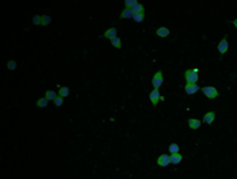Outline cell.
I'll return each mask as SVG.
<instances>
[{"instance_id": "obj_1", "label": "cell", "mask_w": 237, "mask_h": 179, "mask_svg": "<svg viewBox=\"0 0 237 179\" xmlns=\"http://www.w3.org/2000/svg\"><path fill=\"white\" fill-rule=\"evenodd\" d=\"M184 77L188 84H197L198 81V69H187L184 72Z\"/></svg>"}, {"instance_id": "obj_2", "label": "cell", "mask_w": 237, "mask_h": 179, "mask_svg": "<svg viewBox=\"0 0 237 179\" xmlns=\"http://www.w3.org/2000/svg\"><path fill=\"white\" fill-rule=\"evenodd\" d=\"M163 81H164V79H163V72H161V71L156 72L155 76H153V79H152L153 87H155L156 90H159V88L161 87V84H163Z\"/></svg>"}, {"instance_id": "obj_3", "label": "cell", "mask_w": 237, "mask_h": 179, "mask_svg": "<svg viewBox=\"0 0 237 179\" xmlns=\"http://www.w3.org/2000/svg\"><path fill=\"white\" fill-rule=\"evenodd\" d=\"M202 92H203L205 96H207L209 99H214V98H217V96L219 95V92L217 91L214 87H203L202 88Z\"/></svg>"}, {"instance_id": "obj_4", "label": "cell", "mask_w": 237, "mask_h": 179, "mask_svg": "<svg viewBox=\"0 0 237 179\" xmlns=\"http://www.w3.org/2000/svg\"><path fill=\"white\" fill-rule=\"evenodd\" d=\"M170 163H171V159L168 155H160L157 158V164L161 165V167H167Z\"/></svg>"}, {"instance_id": "obj_5", "label": "cell", "mask_w": 237, "mask_h": 179, "mask_svg": "<svg viewBox=\"0 0 237 179\" xmlns=\"http://www.w3.org/2000/svg\"><path fill=\"white\" fill-rule=\"evenodd\" d=\"M149 98H150V102H152L153 106H157V103H159V101H160V91L155 88V90L150 92Z\"/></svg>"}, {"instance_id": "obj_6", "label": "cell", "mask_w": 237, "mask_h": 179, "mask_svg": "<svg viewBox=\"0 0 237 179\" xmlns=\"http://www.w3.org/2000/svg\"><path fill=\"white\" fill-rule=\"evenodd\" d=\"M184 91H186V94L192 95V94H195V92L199 91V86L198 84H188V83H186Z\"/></svg>"}, {"instance_id": "obj_7", "label": "cell", "mask_w": 237, "mask_h": 179, "mask_svg": "<svg viewBox=\"0 0 237 179\" xmlns=\"http://www.w3.org/2000/svg\"><path fill=\"white\" fill-rule=\"evenodd\" d=\"M228 48H229V44H228V39L226 38H222L221 42L218 44V50L221 54H225L228 52Z\"/></svg>"}, {"instance_id": "obj_8", "label": "cell", "mask_w": 237, "mask_h": 179, "mask_svg": "<svg viewBox=\"0 0 237 179\" xmlns=\"http://www.w3.org/2000/svg\"><path fill=\"white\" fill-rule=\"evenodd\" d=\"M103 37H104V38H109V39H113V38H115V37H118V35H117V29H115V27H110L109 30H106V31H104Z\"/></svg>"}, {"instance_id": "obj_9", "label": "cell", "mask_w": 237, "mask_h": 179, "mask_svg": "<svg viewBox=\"0 0 237 179\" xmlns=\"http://www.w3.org/2000/svg\"><path fill=\"white\" fill-rule=\"evenodd\" d=\"M156 34H157V37L165 38V37H168V35H170V29H168V27H159V29H157V31H156Z\"/></svg>"}, {"instance_id": "obj_10", "label": "cell", "mask_w": 237, "mask_h": 179, "mask_svg": "<svg viewBox=\"0 0 237 179\" xmlns=\"http://www.w3.org/2000/svg\"><path fill=\"white\" fill-rule=\"evenodd\" d=\"M214 118H216V111H209V113H206L205 117H203V122H206V123H213Z\"/></svg>"}, {"instance_id": "obj_11", "label": "cell", "mask_w": 237, "mask_h": 179, "mask_svg": "<svg viewBox=\"0 0 237 179\" xmlns=\"http://www.w3.org/2000/svg\"><path fill=\"white\" fill-rule=\"evenodd\" d=\"M170 159H171V163H172V164H179V163L183 160V156H182L180 153H171Z\"/></svg>"}, {"instance_id": "obj_12", "label": "cell", "mask_w": 237, "mask_h": 179, "mask_svg": "<svg viewBox=\"0 0 237 179\" xmlns=\"http://www.w3.org/2000/svg\"><path fill=\"white\" fill-rule=\"evenodd\" d=\"M134 16V14H133V11L130 10V8H125L122 12H121V19H129V18H133Z\"/></svg>"}, {"instance_id": "obj_13", "label": "cell", "mask_w": 237, "mask_h": 179, "mask_svg": "<svg viewBox=\"0 0 237 179\" xmlns=\"http://www.w3.org/2000/svg\"><path fill=\"white\" fill-rule=\"evenodd\" d=\"M188 126L191 128V129H198L199 126H201V121L197 118H191L188 119Z\"/></svg>"}, {"instance_id": "obj_14", "label": "cell", "mask_w": 237, "mask_h": 179, "mask_svg": "<svg viewBox=\"0 0 237 179\" xmlns=\"http://www.w3.org/2000/svg\"><path fill=\"white\" fill-rule=\"evenodd\" d=\"M131 11H133V14H141V12H144V11H145V8H144V6H142V4L138 3L137 6H134V7L131 8Z\"/></svg>"}, {"instance_id": "obj_15", "label": "cell", "mask_w": 237, "mask_h": 179, "mask_svg": "<svg viewBox=\"0 0 237 179\" xmlns=\"http://www.w3.org/2000/svg\"><path fill=\"white\" fill-rule=\"evenodd\" d=\"M68 95H69V88L68 87H61L60 90H58V96L65 98V96H68Z\"/></svg>"}, {"instance_id": "obj_16", "label": "cell", "mask_w": 237, "mask_h": 179, "mask_svg": "<svg viewBox=\"0 0 237 179\" xmlns=\"http://www.w3.org/2000/svg\"><path fill=\"white\" fill-rule=\"evenodd\" d=\"M50 22H52V18L49 15H42V18H41V26H48Z\"/></svg>"}, {"instance_id": "obj_17", "label": "cell", "mask_w": 237, "mask_h": 179, "mask_svg": "<svg viewBox=\"0 0 237 179\" xmlns=\"http://www.w3.org/2000/svg\"><path fill=\"white\" fill-rule=\"evenodd\" d=\"M111 44H113V46H114V48H117V49H121V48H122L121 38H118V37H115V38L111 39Z\"/></svg>"}, {"instance_id": "obj_18", "label": "cell", "mask_w": 237, "mask_h": 179, "mask_svg": "<svg viewBox=\"0 0 237 179\" xmlns=\"http://www.w3.org/2000/svg\"><path fill=\"white\" fill-rule=\"evenodd\" d=\"M45 98L49 99V101H54V99L57 98V92H54V91H46Z\"/></svg>"}, {"instance_id": "obj_19", "label": "cell", "mask_w": 237, "mask_h": 179, "mask_svg": "<svg viewBox=\"0 0 237 179\" xmlns=\"http://www.w3.org/2000/svg\"><path fill=\"white\" fill-rule=\"evenodd\" d=\"M137 4H138L137 0H126V1H125V6H126V7L125 8H130L131 10V8L134 7V6H137Z\"/></svg>"}, {"instance_id": "obj_20", "label": "cell", "mask_w": 237, "mask_h": 179, "mask_svg": "<svg viewBox=\"0 0 237 179\" xmlns=\"http://www.w3.org/2000/svg\"><path fill=\"white\" fill-rule=\"evenodd\" d=\"M48 102H49V99L41 98V99H38V102H37V106H38V107H46V106H48Z\"/></svg>"}, {"instance_id": "obj_21", "label": "cell", "mask_w": 237, "mask_h": 179, "mask_svg": "<svg viewBox=\"0 0 237 179\" xmlns=\"http://www.w3.org/2000/svg\"><path fill=\"white\" fill-rule=\"evenodd\" d=\"M144 18H145V14H144V12H141V14H134L133 19H134L136 22H138V23H140V22L144 21Z\"/></svg>"}, {"instance_id": "obj_22", "label": "cell", "mask_w": 237, "mask_h": 179, "mask_svg": "<svg viewBox=\"0 0 237 179\" xmlns=\"http://www.w3.org/2000/svg\"><path fill=\"white\" fill-rule=\"evenodd\" d=\"M179 149H180V148H179V145L177 144H171L170 145V152L171 153H179Z\"/></svg>"}, {"instance_id": "obj_23", "label": "cell", "mask_w": 237, "mask_h": 179, "mask_svg": "<svg viewBox=\"0 0 237 179\" xmlns=\"http://www.w3.org/2000/svg\"><path fill=\"white\" fill-rule=\"evenodd\" d=\"M7 67H8V69L14 71L15 68H16V63H15L14 60H10V61H8V64H7Z\"/></svg>"}, {"instance_id": "obj_24", "label": "cell", "mask_w": 237, "mask_h": 179, "mask_svg": "<svg viewBox=\"0 0 237 179\" xmlns=\"http://www.w3.org/2000/svg\"><path fill=\"white\" fill-rule=\"evenodd\" d=\"M41 18H42L41 15H35V16L33 18V23L34 25H41Z\"/></svg>"}, {"instance_id": "obj_25", "label": "cell", "mask_w": 237, "mask_h": 179, "mask_svg": "<svg viewBox=\"0 0 237 179\" xmlns=\"http://www.w3.org/2000/svg\"><path fill=\"white\" fill-rule=\"evenodd\" d=\"M62 101H64V98H61V96H57V98L54 99L53 102H54V105H56V106H61V105H62Z\"/></svg>"}, {"instance_id": "obj_26", "label": "cell", "mask_w": 237, "mask_h": 179, "mask_svg": "<svg viewBox=\"0 0 237 179\" xmlns=\"http://www.w3.org/2000/svg\"><path fill=\"white\" fill-rule=\"evenodd\" d=\"M233 25H234V27L237 29V19H234V21H233Z\"/></svg>"}]
</instances>
